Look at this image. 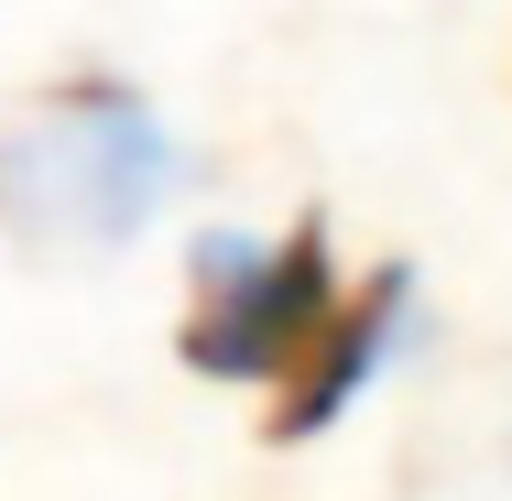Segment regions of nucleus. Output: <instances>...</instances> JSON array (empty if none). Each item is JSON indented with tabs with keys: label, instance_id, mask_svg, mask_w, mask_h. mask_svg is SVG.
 <instances>
[{
	"label": "nucleus",
	"instance_id": "nucleus-2",
	"mask_svg": "<svg viewBox=\"0 0 512 501\" xmlns=\"http://www.w3.org/2000/svg\"><path fill=\"white\" fill-rule=\"evenodd\" d=\"M338 305V262H327V229H295L284 251H240L218 240L197 251V305H186V371L207 382H284L306 360V338Z\"/></svg>",
	"mask_w": 512,
	"mask_h": 501
},
{
	"label": "nucleus",
	"instance_id": "nucleus-1",
	"mask_svg": "<svg viewBox=\"0 0 512 501\" xmlns=\"http://www.w3.org/2000/svg\"><path fill=\"white\" fill-rule=\"evenodd\" d=\"M175 186V142L131 88H55L11 131L0 197L44 240H131Z\"/></svg>",
	"mask_w": 512,
	"mask_h": 501
},
{
	"label": "nucleus",
	"instance_id": "nucleus-3",
	"mask_svg": "<svg viewBox=\"0 0 512 501\" xmlns=\"http://www.w3.org/2000/svg\"><path fill=\"white\" fill-rule=\"evenodd\" d=\"M404 295H414V273H404V262H382V273H360V295H338V305H327V327L306 338V360L273 382V414H262L284 447H295V436H316L338 403L371 382V360H382V338H393Z\"/></svg>",
	"mask_w": 512,
	"mask_h": 501
}]
</instances>
